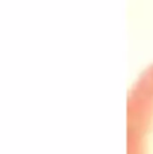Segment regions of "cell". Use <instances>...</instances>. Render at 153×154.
I'll return each mask as SVG.
<instances>
[{"instance_id":"obj_1","label":"cell","mask_w":153,"mask_h":154,"mask_svg":"<svg viewBox=\"0 0 153 154\" xmlns=\"http://www.w3.org/2000/svg\"><path fill=\"white\" fill-rule=\"evenodd\" d=\"M128 154H153V64L133 85L126 107Z\"/></svg>"}]
</instances>
